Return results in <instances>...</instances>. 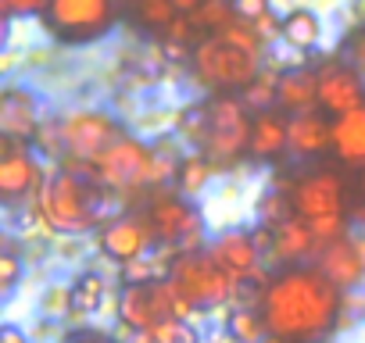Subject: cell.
Returning <instances> with one entry per match:
<instances>
[{
    "label": "cell",
    "instance_id": "603a6c76",
    "mask_svg": "<svg viewBox=\"0 0 365 343\" xmlns=\"http://www.w3.org/2000/svg\"><path fill=\"white\" fill-rule=\"evenodd\" d=\"M319 107V68L304 65L294 72H283L279 79V111L283 115H304Z\"/></svg>",
    "mask_w": 365,
    "mask_h": 343
},
{
    "label": "cell",
    "instance_id": "d6986e66",
    "mask_svg": "<svg viewBox=\"0 0 365 343\" xmlns=\"http://www.w3.org/2000/svg\"><path fill=\"white\" fill-rule=\"evenodd\" d=\"M115 322H118V339L122 343L140 336V332H150L158 325L150 286H122L115 293Z\"/></svg>",
    "mask_w": 365,
    "mask_h": 343
},
{
    "label": "cell",
    "instance_id": "277c9868",
    "mask_svg": "<svg viewBox=\"0 0 365 343\" xmlns=\"http://www.w3.org/2000/svg\"><path fill=\"white\" fill-rule=\"evenodd\" d=\"M290 204L301 222L312 226L319 250L340 236H347V183L336 168L319 164L290 179Z\"/></svg>",
    "mask_w": 365,
    "mask_h": 343
},
{
    "label": "cell",
    "instance_id": "2e32d148",
    "mask_svg": "<svg viewBox=\"0 0 365 343\" xmlns=\"http://www.w3.org/2000/svg\"><path fill=\"white\" fill-rule=\"evenodd\" d=\"M312 265H315L340 293H358V286L365 283V254L358 250V243H354L351 233L340 236V240H333V243H326V247L315 254Z\"/></svg>",
    "mask_w": 365,
    "mask_h": 343
},
{
    "label": "cell",
    "instance_id": "1f68e13d",
    "mask_svg": "<svg viewBox=\"0 0 365 343\" xmlns=\"http://www.w3.org/2000/svg\"><path fill=\"white\" fill-rule=\"evenodd\" d=\"M22 272H26V258L8 243L4 254H0V293L11 297L19 290V283H22Z\"/></svg>",
    "mask_w": 365,
    "mask_h": 343
},
{
    "label": "cell",
    "instance_id": "ac0fdd59",
    "mask_svg": "<svg viewBox=\"0 0 365 343\" xmlns=\"http://www.w3.org/2000/svg\"><path fill=\"white\" fill-rule=\"evenodd\" d=\"M326 150H333V118L322 107L290 115V154L297 161H312Z\"/></svg>",
    "mask_w": 365,
    "mask_h": 343
},
{
    "label": "cell",
    "instance_id": "83f0119b",
    "mask_svg": "<svg viewBox=\"0 0 365 343\" xmlns=\"http://www.w3.org/2000/svg\"><path fill=\"white\" fill-rule=\"evenodd\" d=\"M36 311L43 322H72V283L65 279H51L43 290H40V300H36Z\"/></svg>",
    "mask_w": 365,
    "mask_h": 343
},
{
    "label": "cell",
    "instance_id": "9c48e42d",
    "mask_svg": "<svg viewBox=\"0 0 365 343\" xmlns=\"http://www.w3.org/2000/svg\"><path fill=\"white\" fill-rule=\"evenodd\" d=\"M125 132L122 118L111 115L108 107L97 104H76L61 115V139H65V157H79L97 164Z\"/></svg>",
    "mask_w": 365,
    "mask_h": 343
},
{
    "label": "cell",
    "instance_id": "cb8c5ba5",
    "mask_svg": "<svg viewBox=\"0 0 365 343\" xmlns=\"http://www.w3.org/2000/svg\"><path fill=\"white\" fill-rule=\"evenodd\" d=\"M68 283H72V322H90L111 297V283L97 268H79Z\"/></svg>",
    "mask_w": 365,
    "mask_h": 343
},
{
    "label": "cell",
    "instance_id": "4316f807",
    "mask_svg": "<svg viewBox=\"0 0 365 343\" xmlns=\"http://www.w3.org/2000/svg\"><path fill=\"white\" fill-rule=\"evenodd\" d=\"M279 79H283V72H279V68H272V65H265V68H262V75H258V79L240 93V100L247 104V111L262 115V111L279 107Z\"/></svg>",
    "mask_w": 365,
    "mask_h": 343
},
{
    "label": "cell",
    "instance_id": "ba28073f",
    "mask_svg": "<svg viewBox=\"0 0 365 343\" xmlns=\"http://www.w3.org/2000/svg\"><path fill=\"white\" fill-rule=\"evenodd\" d=\"M251 122L255 115L237 93H212L208 97V143L205 157L215 168L237 164L251 154Z\"/></svg>",
    "mask_w": 365,
    "mask_h": 343
},
{
    "label": "cell",
    "instance_id": "9a60e30c",
    "mask_svg": "<svg viewBox=\"0 0 365 343\" xmlns=\"http://www.w3.org/2000/svg\"><path fill=\"white\" fill-rule=\"evenodd\" d=\"M365 104V75L347 58H329L319 65V107L340 118Z\"/></svg>",
    "mask_w": 365,
    "mask_h": 343
},
{
    "label": "cell",
    "instance_id": "52a82bcc",
    "mask_svg": "<svg viewBox=\"0 0 365 343\" xmlns=\"http://www.w3.org/2000/svg\"><path fill=\"white\" fill-rule=\"evenodd\" d=\"M175 290L187 297L201 315H212V311H230L237 304V293H240V283L215 265V258L208 250H197V254H182L175 265H172V275Z\"/></svg>",
    "mask_w": 365,
    "mask_h": 343
},
{
    "label": "cell",
    "instance_id": "f1b7e54d",
    "mask_svg": "<svg viewBox=\"0 0 365 343\" xmlns=\"http://www.w3.org/2000/svg\"><path fill=\"white\" fill-rule=\"evenodd\" d=\"M122 11H129L140 26H147L154 33H165L179 19V8L172 0H122Z\"/></svg>",
    "mask_w": 365,
    "mask_h": 343
},
{
    "label": "cell",
    "instance_id": "d4e9b609",
    "mask_svg": "<svg viewBox=\"0 0 365 343\" xmlns=\"http://www.w3.org/2000/svg\"><path fill=\"white\" fill-rule=\"evenodd\" d=\"M222 332L233 343H262L269 336L265 315L262 307H247V304H233L230 311H222Z\"/></svg>",
    "mask_w": 365,
    "mask_h": 343
},
{
    "label": "cell",
    "instance_id": "5b68a950",
    "mask_svg": "<svg viewBox=\"0 0 365 343\" xmlns=\"http://www.w3.org/2000/svg\"><path fill=\"white\" fill-rule=\"evenodd\" d=\"M158 233V243L175 250L179 258L182 254H197V250H208V218L201 215V208L182 197L179 190H154L150 201H147V211H143Z\"/></svg>",
    "mask_w": 365,
    "mask_h": 343
},
{
    "label": "cell",
    "instance_id": "30bf717a",
    "mask_svg": "<svg viewBox=\"0 0 365 343\" xmlns=\"http://www.w3.org/2000/svg\"><path fill=\"white\" fill-rule=\"evenodd\" d=\"M47 176L51 168L33 147L15 139L0 143V201H4L8 211H22L36 204L47 186Z\"/></svg>",
    "mask_w": 365,
    "mask_h": 343
},
{
    "label": "cell",
    "instance_id": "7402d4cb",
    "mask_svg": "<svg viewBox=\"0 0 365 343\" xmlns=\"http://www.w3.org/2000/svg\"><path fill=\"white\" fill-rule=\"evenodd\" d=\"M333 157L347 168L365 172V104L333 118Z\"/></svg>",
    "mask_w": 365,
    "mask_h": 343
},
{
    "label": "cell",
    "instance_id": "484cf974",
    "mask_svg": "<svg viewBox=\"0 0 365 343\" xmlns=\"http://www.w3.org/2000/svg\"><path fill=\"white\" fill-rule=\"evenodd\" d=\"M219 179V168L205 157V154H187L182 157V168H179V179H175V190L182 194V197H190V201H197V197H205L208 190H212V183Z\"/></svg>",
    "mask_w": 365,
    "mask_h": 343
},
{
    "label": "cell",
    "instance_id": "6da1fadb",
    "mask_svg": "<svg viewBox=\"0 0 365 343\" xmlns=\"http://www.w3.org/2000/svg\"><path fill=\"white\" fill-rule=\"evenodd\" d=\"M258 307L265 315L269 336L290 343H315L340 325L344 293L315 265H294L272 275Z\"/></svg>",
    "mask_w": 365,
    "mask_h": 343
},
{
    "label": "cell",
    "instance_id": "d6a6232c",
    "mask_svg": "<svg viewBox=\"0 0 365 343\" xmlns=\"http://www.w3.org/2000/svg\"><path fill=\"white\" fill-rule=\"evenodd\" d=\"M47 4H51V0H0L8 22H15V19H43Z\"/></svg>",
    "mask_w": 365,
    "mask_h": 343
},
{
    "label": "cell",
    "instance_id": "4dcf8cb0",
    "mask_svg": "<svg viewBox=\"0 0 365 343\" xmlns=\"http://www.w3.org/2000/svg\"><path fill=\"white\" fill-rule=\"evenodd\" d=\"M233 19H237V15H233V4H230V0H208L205 8H197V11L190 15V22L197 26V33H205V36L226 29Z\"/></svg>",
    "mask_w": 365,
    "mask_h": 343
},
{
    "label": "cell",
    "instance_id": "f546056e",
    "mask_svg": "<svg viewBox=\"0 0 365 343\" xmlns=\"http://www.w3.org/2000/svg\"><path fill=\"white\" fill-rule=\"evenodd\" d=\"M154 343H208L205 339V329L197 322H187V318H168V322H158L150 329Z\"/></svg>",
    "mask_w": 365,
    "mask_h": 343
},
{
    "label": "cell",
    "instance_id": "836d02e7",
    "mask_svg": "<svg viewBox=\"0 0 365 343\" xmlns=\"http://www.w3.org/2000/svg\"><path fill=\"white\" fill-rule=\"evenodd\" d=\"M233 4V15L240 19V22H258V19H265L269 11H276V0H230Z\"/></svg>",
    "mask_w": 365,
    "mask_h": 343
},
{
    "label": "cell",
    "instance_id": "5bb4252c",
    "mask_svg": "<svg viewBox=\"0 0 365 343\" xmlns=\"http://www.w3.org/2000/svg\"><path fill=\"white\" fill-rule=\"evenodd\" d=\"M208 254L215 258L219 268H226L237 283H251L258 279L265 268V254L255 240V229L244 226H222L212 240H208Z\"/></svg>",
    "mask_w": 365,
    "mask_h": 343
},
{
    "label": "cell",
    "instance_id": "74e56055",
    "mask_svg": "<svg viewBox=\"0 0 365 343\" xmlns=\"http://www.w3.org/2000/svg\"><path fill=\"white\" fill-rule=\"evenodd\" d=\"M347 15H351L354 29H365V0H347Z\"/></svg>",
    "mask_w": 365,
    "mask_h": 343
},
{
    "label": "cell",
    "instance_id": "ab89813d",
    "mask_svg": "<svg viewBox=\"0 0 365 343\" xmlns=\"http://www.w3.org/2000/svg\"><path fill=\"white\" fill-rule=\"evenodd\" d=\"M358 194H361V208L354 211V218H358L361 229H365V172H361V179H358Z\"/></svg>",
    "mask_w": 365,
    "mask_h": 343
},
{
    "label": "cell",
    "instance_id": "b9f144b4",
    "mask_svg": "<svg viewBox=\"0 0 365 343\" xmlns=\"http://www.w3.org/2000/svg\"><path fill=\"white\" fill-rule=\"evenodd\" d=\"M262 343H290V339H279V336H265Z\"/></svg>",
    "mask_w": 365,
    "mask_h": 343
},
{
    "label": "cell",
    "instance_id": "d590c367",
    "mask_svg": "<svg viewBox=\"0 0 365 343\" xmlns=\"http://www.w3.org/2000/svg\"><path fill=\"white\" fill-rule=\"evenodd\" d=\"M347 61L365 75V29H354V33L347 36Z\"/></svg>",
    "mask_w": 365,
    "mask_h": 343
},
{
    "label": "cell",
    "instance_id": "e575fe53",
    "mask_svg": "<svg viewBox=\"0 0 365 343\" xmlns=\"http://www.w3.org/2000/svg\"><path fill=\"white\" fill-rule=\"evenodd\" d=\"M61 343H122V339H118V336H111V332H104V329L79 325V329L65 332V336H61Z\"/></svg>",
    "mask_w": 365,
    "mask_h": 343
},
{
    "label": "cell",
    "instance_id": "8fae6325",
    "mask_svg": "<svg viewBox=\"0 0 365 343\" xmlns=\"http://www.w3.org/2000/svg\"><path fill=\"white\" fill-rule=\"evenodd\" d=\"M150 157H154V143H147V139L129 132L97 161V183L104 190L118 194V197L140 194V190H147Z\"/></svg>",
    "mask_w": 365,
    "mask_h": 343
},
{
    "label": "cell",
    "instance_id": "e0dca14e",
    "mask_svg": "<svg viewBox=\"0 0 365 343\" xmlns=\"http://www.w3.org/2000/svg\"><path fill=\"white\" fill-rule=\"evenodd\" d=\"M315 254H319V240H315L312 226L301 222L297 215L272 229V254H269V265H276V268L312 265Z\"/></svg>",
    "mask_w": 365,
    "mask_h": 343
},
{
    "label": "cell",
    "instance_id": "8992f818",
    "mask_svg": "<svg viewBox=\"0 0 365 343\" xmlns=\"http://www.w3.org/2000/svg\"><path fill=\"white\" fill-rule=\"evenodd\" d=\"M118 15L122 0H51L43 11V26L61 43L90 47L115 33Z\"/></svg>",
    "mask_w": 365,
    "mask_h": 343
},
{
    "label": "cell",
    "instance_id": "60d3db41",
    "mask_svg": "<svg viewBox=\"0 0 365 343\" xmlns=\"http://www.w3.org/2000/svg\"><path fill=\"white\" fill-rule=\"evenodd\" d=\"M125 343H154V336H150V332H140V336H133V339H125Z\"/></svg>",
    "mask_w": 365,
    "mask_h": 343
},
{
    "label": "cell",
    "instance_id": "3957f363",
    "mask_svg": "<svg viewBox=\"0 0 365 343\" xmlns=\"http://www.w3.org/2000/svg\"><path fill=\"white\" fill-rule=\"evenodd\" d=\"M108 197H118V194L97 186L93 179H79V176H68L61 168H51L36 208H40L51 236L76 240V236H86V233H93V229H101L115 218V215H108L111 211Z\"/></svg>",
    "mask_w": 365,
    "mask_h": 343
},
{
    "label": "cell",
    "instance_id": "4fadbf2b",
    "mask_svg": "<svg viewBox=\"0 0 365 343\" xmlns=\"http://www.w3.org/2000/svg\"><path fill=\"white\" fill-rule=\"evenodd\" d=\"M43 122H47V107H43V97L36 93V86L8 83L0 90V132H4V139L33 147Z\"/></svg>",
    "mask_w": 365,
    "mask_h": 343
},
{
    "label": "cell",
    "instance_id": "8d00e7d4",
    "mask_svg": "<svg viewBox=\"0 0 365 343\" xmlns=\"http://www.w3.org/2000/svg\"><path fill=\"white\" fill-rule=\"evenodd\" d=\"M0 343H36V336L29 329H22L19 322H4V329H0Z\"/></svg>",
    "mask_w": 365,
    "mask_h": 343
},
{
    "label": "cell",
    "instance_id": "7a4b0ae2",
    "mask_svg": "<svg viewBox=\"0 0 365 343\" xmlns=\"http://www.w3.org/2000/svg\"><path fill=\"white\" fill-rule=\"evenodd\" d=\"M265 58H269V47L255 33V26L233 19L226 29L205 36L194 47L190 72H194V79L205 90H212V93H237L240 97L262 75Z\"/></svg>",
    "mask_w": 365,
    "mask_h": 343
},
{
    "label": "cell",
    "instance_id": "f35d334b",
    "mask_svg": "<svg viewBox=\"0 0 365 343\" xmlns=\"http://www.w3.org/2000/svg\"><path fill=\"white\" fill-rule=\"evenodd\" d=\"M172 4L179 8V15H194L197 8H205V4H208V0H172Z\"/></svg>",
    "mask_w": 365,
    "mask_h": 343
},
{
    "label": "cell",
    "instance_id": "44dd1931",
    "mask_svg": "<svg viewBox=\"0 0 365 343\" xmlns=\"http://www.w3.org/2000/svg\"><path fill=\"white\" fill-rule=\"evenodd\" d=\"M326 40V19L319 8H308V4H297L283 15V43L297 54H312L319 51Z\"/></svg>",
    "mask_w": 365,
    "mask_h": 343
},
{
    "label": "cell",
    "instance_id": "7c38bea8",
    "mask_svg": "<svg viewBox=\"0 0 365 343\" xmlns=\"http://www.w3.org/2000/svg\"><path fill=\"white\" fill-rule=\"evenodd\" d=\"M161 243H158V233L150 226L147 215H115L108 226L97 229V250L111 261V265H129V261H140L147 254H154Z\"/></svg>",
    "mask_w": 365,
    "mask_h": 343
},
{
    "label": "cell",
    "instance_id": "ffe728a7",
    "mask_svg": "<svg viewBox=\"0 0 365 343\" xmlns=\"http://www.w3.org/2000/svg\"><path fill=\"white\" fill-rule=\"evenodd\" d=\"M279 154H290V118L272 107L255 115L251 122V157L255 161H276Z\"/></svg>",
    "mask_w": 365,
    "mask_h": 343
}]
</instances>
